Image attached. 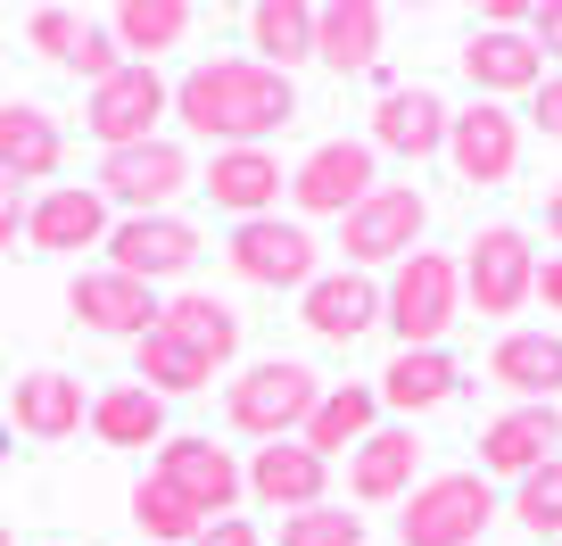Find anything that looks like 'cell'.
Here are the masks:
<instances>
[{"label": "cell", "mask_w": 562, "mask_h": 546, "mask_svg": "<svg viewBox=\"0 0 562 546\" xmlns=\"http://www.w3.org/2000/svg\"><path fill=\"white\" fill-rule=\"evenodd\" d=\"M488 372L521 405H554V389H562V339L554 332H505V339H496V356H488Z\"/></svg>", "instance_id": "obj_30"}, {"label": "cell", "mask_w": 562, "mask_h": 546, "mask_svg": "<svg viewBox=\"0 0 562 546\" xmlns=\"http://www.w3.org/2000/svg\"><path fill=\"white\" fill-rule=\"evenodd\" d=\"M463 299L480 307V315H521L529 299H538V257H529V232L513 224H488L472 241V257H463Z\"/></svg>", "instance_id": "obj_9"}, {"label": "cell", "mask_w": 562, "mask_h": 546, "mask_svg": "<svg viewBox=\"0 0 562 546\" xmlns=\"http://www.w3.org/2000/svg\"><path fill=\"white\" fill-rule=\"evenodd\" d=\"M281 546H364V513L348 505H306L281 522Z\"/></svg>", "instance_id": "obj_37"}, {"label": "cell", "mask_w": 562, "mask_h": 546, "mask_svg": "<svg viewBox=\"0 0 562 546\" xmlns=\"http://www.w3.org/2000/svg\"><path fill=\"white\" fill-rule=\"evenodd\" d=\"M372 389H381L389 414H430V405H447L463 389V372H456V356H447V348H397Z\"/></svg>", "instance_id": "obj_26"}, {"label": "cell", "mask_w": 562, "mask_h": 546, "mask_svg": "<svg viewBox=\"0 0 562 546\" xmlns=\"http://www.w3.org/2000/svg\"><path fill=\"white\" fill-rule=\"evenodd\" d=\"M529 116H538V133H546V142H562V75H546V83H538Z\"/></svg>", "instance_id": "obj_39"}, {"label": "cell", "mask_w": 562, "mask_h": 546, "mask_svg": "<svg viewBox=\"0 0 562 546\" xmlns=\"http://www.w3.org/2000/svg\"><path fill=\"white\" fill-rule=\"evenodd\" d=\"M158 332H175L182 348H199L207 365H232V356H240V315H232L224 299H207V290H182V299H166Z\"/></svg>", "instance_id": "obj_32"}, {"label": "cell", "mask_w": 562, "mask_h": 546, "mask_svg": "<svg viewBox=\"0 0 562 546\" xmlns=\"http://www.w3.org/2000/svg\"><path fill=\"white\" fill-rule=\"evenodd\" d=\"M108 265L116 274H133V282H182L199 265V232L182 224V215H124L116 232H108Z\"/></svg>", "instance_id": "obj_13"}, {"label": "cell", "mask_w": 562, "mask_h": 546, "mask_svg": "<svg viewBox=\"0 0 562 546\" xmlns=\"http://www.w3.org/2000/svg\"><path fill=\"white\" fill-rule=\"evenodd\" d=\"M0 546H18V538H9V522H0Z\"/></svg>", "instance_id": "obj_45"}, {"label": "cell", "mask_w": 562, "mask_h": 546, "mask_svg": "<svg viewBox=\"0 0 562 546\" xmlns=\"http://www.w3.org/2000/svg\"><path fill=\"white\" fill-rule=\"evenodd\" d=\"M108 232H116V215H108L100 182H58V191H42L34 208H25V241H34L42 257H75V248H108Z\"/></svg>", "instance_id": "obj_16"}, {"label": "cell", "mask_w": 562, "mask_h": 546, "mask_svg": "<svg viewBox=\"0 0 562 546\" xmlns=\"http://www.w3.org/2000/svg\"><path fill=\"white\" fill-rule=\"evenodd\" d=\"M315 58L331 75H364L381 58V9L372 0H323L315 9Z\"/></svg>", "instance_id": "obj_29"}, {"label": "cell", "mask_w": 562, "mask_h": 546, "mask_svg": "<svg viewBox=\"0 0 562 546\" xmlns=\"http://www.w3.org/2000/svg\"><path fill=\"white\" fill-rule=\"evenodd\" d=\"M232 274L257 290H306L323 274L315 265V232L306 224H281V215H257V224H232Z\"/></svg>", "instance_id": "obj_10"}, {"label": "cell", "mask_w": 562, "mask_h": 546, "mask_svg": "<svg viewBox=\"0 0 562 546\" xmlns=\"http://www.w3.org/2000/svg\"><path fill=\"white\" fill-rule=\"evenodd\" d=\"M546 232H554V241H562V182H554V191H546Z\"/></svg>", "instance_id": "obj_43"}, {"label": "cell", "mask_w": 562, "mask_h": 546, "mask_svg": "<svg viewBox=\"0 0 562 546\" xmlns=\"http://www.w3.org/2000/svg\"><path fill=\"white\" fill-rule=\"evenodd\" d=\"M554 447H562L554 405H505V414L480 431V480H513V489H521L538 464H554Z\"/></svg>", "instance_id": "obj_17"}, {"label": "cell", "mask_w": 562, "mask_h": 546, "mask_svg": "<svg viewBox=\"0 0 562 546\" xmlns=\"http://www.w3.org/2000/svg\"><path fill=\"white\" fill-rule=\"evenodd\" d=\"M496 513V489L480 472H430L397 513V546H472Z\"/></svg>", "instance_id": "obj_4"}, {"label": "cell", "mask_w": 562, "mask_h": 546, "mask_svg": "<svg viewBox=\"0 0 562 546\" xmlns=\"http://www.w3.org/2000/svg\"><path fill=\"white\" fill-rule=\"evenodd\" d=\"M25 208H34V199H25V182H9V175H0V248H18Z\"/></svg>", "instance_id": "obj_38"}, {"label": "cell", "mask_w": 562, "mask_h": 546, "mask_svg": "<svg viewBox=\"0 0 562 546\" xmlns=\"http://www.w3.org/2000/svg\"><path fill=\"white\" fill-rule=\"evenodd\" d=\"M133 381L149 389V398H199V389L215 381V365L199 348H182L175 332H140L133 339Z\"/></svg>", "instance_id": "obj_31"}, {"label": "cell", "mask_w": 562, "mask_h": 546, "mask_svg": "<svg viewBox=\"0 0 562 546\" xmlns=\"http://www.w3.org/2000/svg\"><path fill=\"white\" fill-rule=\"evenodd\" d=\"M248 51H257V67H299V58H315V9L306 0H257L248 9Z\"/></svg>", "instance_id": "obj_33"}, {"label": "cell", "mask_w": 562, "mask_h": 546, "mask_svg": "<svg viewBox=\"0 0 562 546\" xmlns=\"http://www.w3.org/2000/svg\"><path fill=\"white\" fill-rule=\"evenodd\" d=\"M175 116L182 133H199L215 149H265L299 116V91L281 67H257V58H199L175 83Z\"/></svg>", "instance_id": "obj_1"}, {"label": "cell", "mask_w": 562, "mask_h": 546, "mask_svg": "<svg viewBox=\"0 0 562 546\" xmlns=\"http://www.w3.org/2000/svg\"><path fill=\"white\" fill-rule=\"evenodd\" d=\"M158 480H166L175 497H191L199 522H224V513L248 497V472L232 464V447L199 439V431H166V447H158Z\"/></svg>", "instance_id": "obj_7"}, {"label": "cell", "mask_w": 562, "mask_h": 546, "mask_svg": "<svg viewBox=\"0 0 562 546\" xmlns=\"http://www.w3.org/2000/svg\"><path fill=\"white\" fill-rule=\"evenodd\" d=\"M25 42H34L50 67H67V75H91V83H108V75L124 67V51H116V34H108V18H83V9H34L25 18Z\"/></svg>", "instance_id": "obj_18"}, {"label": "cell", "mask_w": 562, "mask_h": 546, "mask_svg": "<svg viewBox=\"0 0 562 546\" xmlns=\"http://www.w3.org/2000/svg\"><path fill=\"white\" fill-rule=\"evenodd\" d=\"M191 149L182 142H140V149H116V158H100V199L124 215H175V199L191 191Z\"/></svg>", "instance_id": "obj_6"}, {"label": "cell", "mask_w": 562, "mask_h": 546, "mask_svg": "<svg viewBox=\"0 0 562 546\" xmlns=\"http://www.w3.org/2000/svg\"><path fill=\"white\" fill-rule=\"evenodd\" d=\"M67 307L83 315V332H100V339H140V332H158V315H166L158 290L133 282V274H116V265H91V274H75Z\"/></svg>", "instance_id": "obj_14"}, {"label": "cell", "mask_w": 562, "mask_h": 546, "mask_svg": "<svg viewBox=\"0 0 562 546\" xmlns=\"http://www.w3.org/2000/svg\"><path fill=\"white\" fill-rule=\"evenodd\" d=\"M456 315H463V265L439 257V248L397 257V274L381 290V323L397 332V348H439Z\"/></svg>", "instance_id": "obj_2"}, {"label": "cell", "mask_w": 562, "mask_h": 546, "mask_svg": "<svg viewBox=\"0 0 562 546\" xmlns=\"http://www.w3.org/2000/svg\"><path fill=\"white\" fill-rule=\"evenodd\" d=\"M191 25H199L191 0H116V9H108V34H116V51L133 58V67H158V51H175Z\"/></svg>", "instance_id": "obj_28"}, {"label": "cell", "mask_w": 562, "mask_h": 546, "mask_svg": "<svg viewBox=\"0 0 562 546\" xmlns=\"http://www.w3.org/2000/svg\"><path fill=\"white\" fill-rule=\"evenodd\" d=\"M529 42H538V58H562V0H538V18H529Z\"/></svg>", "instance_id": "obj_40"}, {"label": "cell", "mask_w": 562, "mask_h": 546, "mask_svg": "<svg viewBox=\"0 0 562 546\" xmlns=\"http://www.w3.org/2000/svg\"><path fill=\"white\" fill-rule=\"evenodd\" d=\"M513 522L538 530V538H562V456H554V464H538V472L513 489Z\"/></svg>", "instance_id": "obj_36"}, {"label": "cell", "mask_w": 562, "mask_h": 546, "mask_svg": "<svg viewBox=\"0 0 562 546\" xmlns=\"http://www.w3.org/2000/svg\"><path fill=\"white\" fill-rule=\"evenodd\" d=\"M447 166H456V182H472V191L513 182V166H521V124H513V108L472 100L463 116H447Z\"/></svg>", "instance_id": "obj_11"}, {"label": "cell", "mask_w": 562, "mask_h": 546, "mask_svg": "<svg viewBox=\"0 0 562 546\" xmlns=\"http://www.w3.org/2000/svg\"><path fill=\"white\" fill-rule=\"evenodd\" d=\"M422 224H430V208H422L414 182H381V191L339 224V248H348L356 274H364V265H397V257L422 248Z\"/></svg>", "instance_id": "obj_8"}, {"label": "cell", "mask_w": 562, "mask_h": 546, "mask_svg": "<svg viewBox=\"0 0 562 546\" xmlns=\"http://www.w3.org/2000/svg\"><path fill=\"white\" fill-rule=\"evenodd\" d=\"M315 405H323V381H315V365H299V356H265V365H248L240 381L224 389L232 431H248V439H265V447L299 439Z\"/></svg>", "instance_id": "obj_3"}, {"label": "cell", "mask_w": 562, "mask_h": 546, "mask_svg": "<svg viewBox=\"0 0 562 546\" xmlns=\"http://www.w3.org/2000/svg\"><path fill=\"white\" fill-rule=\"evenodd\" d=\"M281 182H290V175H281L273 149H215L207 175H199V191H207L224 215L257 224V215H273V208H281Z\"/></svg>", "instance_id": "obj_22"}, {"label": "cell", "mask_w": 562, "mask_h": 546, "mask_svg": "<svg viewBox=\"0 0 562 546\" xmlns=\"http://www.w3.org/2000/svg\"><path fill=\"white\" fill-rule=\"evenodd\" d=\"M133 522H140V538H149V546H191L199 530H207V522H199V505H191V497H175L158 472L133 489Z\"/></svg>", "instance_id": "obj_35"}, {"label": "cell", "mask_w": 562, "mask_h": 546, "mask_svg": "<svg viewBox=\"0 0 562 546\" xmlns=\"http://www.w3.org/2000/svg\"><path fill=\"white\" fill-rule=\"evenodd\" d=\"M323 489H331V456H315L306 439H273V447H257V464H248V497H257L265 513H306V505H323Z\"/></svg>", "instance_id": "obj_19"}, {"label": "cell", "mask_w": 562, "mask_h": 546, "mask_svg": "<svg viewBox=\"0 0 562 546\" xmlns=\"http://www.w3.org/2000/svg\"><path fill=\"white\" fill-rule=\"evenodd\" d=\"M538 299L562 315V257H546V265H538Z\"/></svg>", "instance_id": "obj_42"}, {"label": "cell", "mask_w": 562, "mask_h": 546, "mask_svg": "<svg viewBox=\"0 0 562 546\" xmlns=\"http://www.w3.org/2000/svg\"><path fill=\"white\" fill-rule=\"evenodd\" d=\"M91 431L108 447H166V398H149L140 381H116L91 398Z\"/></svg>", "instance_id": "obj_34"}, {"label": "cell", "mask_w": 562, "mask_h": 546, "mask_svg": "<svg viewBox=\"0 0 562 546\" xmlns=\"http://www.w3.org/2000/svg\"><path fill=\"white\" fill-rule=\"evenodd\" d=\"M175 108V83H166L158 67H133L124 58L108 83H91V108H83V124H91V142L116 158V149H140V142H158V116Z\"/></svg>", "instance_id": "obj_5"}, {"label": "cell", "mask_w": 562, "mask_h": 546, "mask_svg": "<svg viewBox=\"0 0 562 546\" xmlns=\"http://www.w3.org/2000/svg\"><path fill=\"white\" fill-rule=\"evenodd\" d=\"M414 489H422V439H414V423H381L348 456V497H356V505H397V497H414Z\"/></svg>", "instance_id": "obj_20"}, {"label": "cell", "mask_w": 562, "mask_h": 546, "mask_svg": "<svg viewBox=\"0 0 562 546\" xmlns=\"http://www.w3.org/2000/svg\"><path fill=\"white\" fill-rule=\"evenodd\" d=\"M9 414H18V431H34V439H75V431L91 423V398L75 372H25L18 389H9Z\"/></svg>", "instance_id": "obj_25"}, {"label": "cell", "mask_w": 562, "mask_h": 546, "mask_svg": "<svg viewBox=\"0 0 562 546\" xmlns=\"http://www.w3.org/2000/svg\"><path fill=\"white\" fill-rule=\"evenodd\" d=\"M447 116H456V108H447L439 91L397 83V91H381V108H372V149H397V158H447Z\"/></svg>", "instance_id": "obj_21"}, {"label": "cell", "mask_w": 562, "mask_h": 546, "mask_svg": "<svg viewBox=\"0 0 562 546\" xmlns=\"http://www.w3.org/2000/svg\"><path fill=\"white\" fill-rule=\"evenodd\" d=\"M299 323L323 339V348H356V339L381 323V282H372V274H356V265L315 274V282L299 290Z\"/></svg>", "instance_id": "obj_15"}, {"label": "cell", "mask_w": 562, "mask_h": 546, "mask_svg": "<svg viewBox=\"0 0 562 546\" xmlns=\"http://www.w3.org/2000/svg\"><path fill=\"white\" fill-rule=\"evenodd\" d=\"M372 431H381V389H372V381H339V389H323V405L306 414L299 439L315 447V456H339V447L356 456Z\"/></svg>", "instance_id": "obj_27"}, {"label": "cell", "mask_w": 562, "mask_h": 546, "mask_svg": "<svg viewBox=\"0 0 562 546\" xmlns=\"http://www.w3.org/2000/svg\"><path fill=\"white\" fill-rule=\"evenodd\" d=\"M372 191H381V182H372V142H323V149H306L299 175H290L299 215H339V224H348Z\"/></svg>", "instance_id": "obj_12"}, {"label": "cell", "mask_w": 562, "mask_h": 546, "mask_svg": "<svg viewBox=\"0 0 562 546\" xmlns=\"http://www.w3.org/2000/svg\"><path fill=\"white\" fill-rule=\"evenodd\" d=\"M0 472H9V414H0Z\"/></svg>", "instance_id": "obj_44"}, {"label": "cell", "mask_w": 562, "mask_h": 546, "mask_svg": "<svg viewBox=\"0 0 562 546\" xmlns=\"http://www.w3.org/2000/svg\"><path fill=\"white\" fill-rule=\"evenodd\" d=\"M463 75H472L480 100H505V91H538L546 83V58L529 34H496V25H480L472 42H463Z\"/></svg>", "instance_id": "obj_24"}, {"label": "cell", "mask_w": 562, "mask_h": 546, "mask_svg": "<svg viewBox=\"0 0 562 546\" xmlns=\"http://www.w3.org/2000/svg\"><path fill=\"white\" fill-rule=\"evenodd\" d=\"M191 546H265V538H257V522H240V513H224V522H207V530H199Z\"/></svg>", "instance_id": "obj_41"}, {"label": "cell", "mask_w": 562, "mask_h": 546, "mask_svg": "<svg viewBox=\"0 0 562 546\" xmlns=\"http://www.w3.org/2000/svg\"><path fill=\"white\" fill-rule=\"evenodd\" d=\"M58 158H67V133H58L50 108H34V100L0 108V175L9 182H50Z\"/></svg>", "instance_id": "obj_23"}]
</instances>
